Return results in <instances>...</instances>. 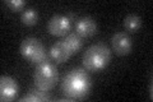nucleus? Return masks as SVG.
Instances as JSON below:
<instances>
[{
  "instance_id": "obj_1",
  "label": "nucleus",
  "mask_w": 153,
  "mask_h": 102,
  "mask_svg": "<svg viewBox=\"0 0 153 102\" xmlns=\"http://www.w3.org/2000/svg\"><path fill=\"white\" fill-rule=\"evenodd\" d=\"M91 78L87 71L80 68L71 69L61 82V89L70 100H83L91 91Z\"/></svg>"
},
{
  "instance_id": "obj_2",
  "label": "nucleus",
  "mask_w": 153,
  "mask_h": 102,
  "mask_svg": "<svg viewBox=\"0 0 153 102\" xmlns=\"http://www.w3.org/2000/svg\"><path fill=\"white\" fill-rule=\"evenodd\" d=\"M111 60V50L105 43H93L83 54V65L87 70L100 71L105 69Z\"/></svg>"
},
{
  "instance_id": "obj_3",
  "label": "nucleus",
  "mask_w": 153,
  "mask_h": 102,
  "mask_svg": "<svg viewBox=\"0 0 153 102\" xmlns=\"http://www.w3.org/2000/svg\"><path fill=\"white\" fill-rule=\"evenodd\" d=\"M33 79H35V84L37 88L50 91L57 83L59 71L52 63L45 60L36 66L35 73H33Z\"/></svg>"
},
{
  "instance_id": "obj_4",
  "label": "nucleus",
  "mask_w": 153,
  "mask_h": 102,
  "mask_svg": "<svg viewBox=\"0 0 153 102\" xmlns=\"http://www.w3.org/2000/svg\"><path fill=\"white\" fill-rule=\"evenodd\" d=\"M19 51H21L22 56L25 59L30 60L31 63H40L46 60V50L42 42L36 37H27L21 42L19 46Z\"/></svg>"
},
{
  "instance_id": "obj_5",
  "label": "nucleus",
  "mask_w": 153,
  "mask_h": 102,
  "mask_svg": "<svg viewBox=\"0 0 153 102\" xmlns=\"http://www.w3.org/2000/svg\"><path fill=\"white\" fill-rule=\"evenodd\" d=\"M70 30V18L63 14H55L47 22V31L54 36L68 35Z\"/></svg>"
},
{
  "instance_id": "obj_6",
  "label": "nucleus",
  "mask_w": 153,
  "mask_h": 102,
  "mask_svg": "<svg viewBox=\"0 0 153 102\" xmlns=\"http://www.w3.org/2000/svg\"><path fill=\"white\" fill-rule=\"evenodd\" d=\"M111 45L119 55H126L131 51L133 41L126 32H116L111 37Z\"/></svg>"
},
{
  "instance_id": "obj_7",
  "label": "nucleus",
  "mask_w": 153,
  "mask_h": 102,
  "mask_svg": "<svg viewBox=\"0 0 153 102\" xmlns=\"http://www.w3.org/2000/svg\"><path fill=\"white\" fill-rule=\"evenodd\" d=\"M18 93V84L12 77H0V98L1 101H10Z\"/></svg>"
},
{
  "instance_id": "obj_8",
  "label": "nucleus",
  "mask_w": 153,
  "mask_h": 102,
  "mask_svg": "<svg viewBox=\"0 0 153 102\" xmlns=\"http://www.w3.org/2000/svg\"><path fill=\"white\" fill-rule=\"evenodd\" d=\"M96 31H97V23L89 16L80 17L75 23V32L82 37L92 36L96 33Z\"/></svg>"
},
{
  "instance_id": "obj_9",
  "label": "nucleus",
  "mask_w": 153,
  "mask_h": 102,
  "mask_svg": "<svg viewBox=\"0 0 153 102\" xmlns=\"http://www.w3.org/2000/svg\"><path fill=\"white\" fill-rule=\"evenodd\" d=\"M49 52H50V56L56 63H64V61L68 60L71 55H73L63 40L55 42L54 45L50 47V51Z\"/></svg>"
},
{
  "instance_id": "obj_10",
  "label": "nucleus",
  "mask_w": 153,
  "mask_h": 102,
  "mask_svg": "<svg viewBox=\"0 0 153 102\" xmlns=\"http://www.w3.org/2000/svg\"><path fill=\"white\" fill-rule=\"evenodd\" d=\"M63 41L65 42V45L68 46L71 54H74L75 51H78L83 45V37L79 36L76 32L68 33V35L63 38Z\"/></svg>"
},
{
  "instance_id": "obj_11",
  "label": "nucleus",
  "mask_w": 153,
  "mask_h": 102,
  "mask_svg": "<svg viewBox=\"0 0 153 102\" xmlns=\"http://www.w3.org/2000/svg\"><path fill=\"white\" fill-rule=\"evenodd\" d=\"M47 92L49 91H44L36 87V89H30V92L23 96L21 101H49L50 96Z\"/></svg>"
},
{
  "instance_id": "obj_12",
  "label": "nucleus",
  "mask_w": 153,
  "mask_h": 102,
  "mask_svg": "<svg viewBox=\"0 0 153 102\" xmlns=\"http://www.w3.org/2000/svg\"><path fill=\"white\" fill-rule=\"evenodd\" d=\"M142 26V18L137 14H129L124 18V27L130 32H135Z\"/></svg>"
},
{
  "instance_id": "obj_13",
  "label": "nucleus",
  "mask_w": 153,
  "mask_h": 102,
  "mask_svg": "<svg viewBox=\"0 0 153 102\" xmlns=\"http://www.w3.org/2000/svg\"><path fill=\"white\" fill-rule=\"evenodd\" d=\"M21 19L22 22L27 24V26H32V24L37 23V19H38V14L33 8H28L26 10H23L21 14Z\"/></svg>"
},
{
  "instance_id": "obj_14",
  "label": "nucleus",
  "mask_w": 153,
  "mask_h": 102,
  "mask_svg": "<svg viewBox=\"0 0 153 102\" xmlns=\"http://www.w3.org/2000/svg\"><path fill=\"white\" fill-rule=\"evenodd\" d=\"M4 3H5V5L10 8L12 10H19V9H22L26 5L25 0H5Z\"/></svg>"
}]
</instances>
